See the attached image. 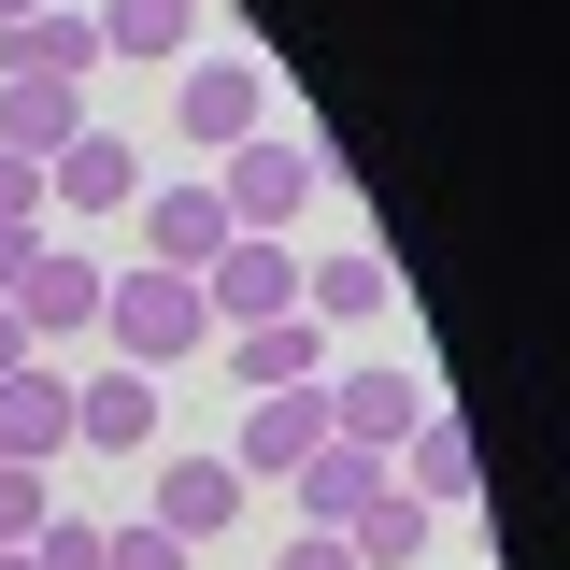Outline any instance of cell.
Listing matches in <instances>:
<instances>
[{"label":"cell","instance_id":"cell-1","mask_svg":"<svg viewBox=\"0 0 570 570\" xmlns=\"http://www.w3.org/2000/svg\"><path fill=\"white\" fill-rule=\"evenodd\" d=\"M100 343L129 356V371H186V356L214 343V314H200L186 272H115V285H100Z\"/></svg>","mask_w":570,"mask_h":570},{"label":"cell","instance_id":"cell-2","mask_svg":"<svg viewBox=\"0 0 570 570\" xmlns=\"http://www.w3.org/2000/svg\"><path fill=\"white\" fill-rule=\"evenodd\" d=\"M314 186H328V157H314V142H285V129L228 142V171H214L228 228H257V243H285V214H314Z\"/></svg>","mask_w":570,"mask_h":570},{"label":"cell","instance_id":"cell-3","mask_svg":"<svg viewBox=\"0 0 570 570\" xmlns=\"http://www.w3.org/2000/svg\"><path fill=\"white\" fill-rule=\"evenodd\" d=\"M129 214H142V272H186V285H200L214 257H228V200H214L200 171H171V186H142Z\"/></svg>","mask_w":570,"mask_h":570},{"label":"cell","instance_id":"cell-4","mask_svg":"<svg viewBox=\"0 0 570 570\" xmlns=\"http://www.w3.org/2000/svg\"><path fill=\"white\" fill-rule=\"evenodd\" d=\"M100 257H71V243H43V257H29V285H14V299H0V314H14V328H29V356H58V343H86V328H100Z\"/></svg>","mask_w":570,"mask_h":570},{"label":"cell","instance_id":"cell-5","mask_svg":"<svg viewBox=\"0 0 570 570\" xmlns=\"http://www.w3.org/2000/svg\"><path fill=\"white\" fill-rule=\"evenodd\" d=\"M200 314H214V328H272V314H299V257L257 243V228H228V257L200 272Z\"/></svg>","mask_w":570,"mask_h":570},{"label":"cell","instance_id":"cell-6","mask_svg":"<svg viewBox=\"0 0 570 570\" xmlns=\"http://www.w3.org/2000/svg\"><path fill=\"white\" fill-rule=\"evenodd\" d=\"M314 442H328V385H272V400H243V442H228V471H243V485H285Z\"/></svg>","mask_w":570,"mask_h":570},{"label":"cell","instance_id":"cell-7","mask_svg":"<svg viewBox=\"0 0 570 570\" xmlns=\"http://www.w3.org/2000/svg\"><path fill=\"white\" fill-rule=\"evenodd\" d=\"M385 485L414 499V513H471V485H485V456H471V428H456L442 400H428V428L400 442V456H385Z\"/></svg>","mask_w":570,"mask_h":570},{"label":"cell","instance_id":"cell-8","mask_svg":"<svg viewBox=\"0 0 570 570\" xmlns=\"http://www.w3.org/2000/svg\"><path fill=\"white\" fill-rule=\"evenodd\" d=\"M58 442H71V371L58 356L0 371V456H14V471H58Z\"/></svg>","mask_w":570,"mask_h":570},{"label":"cell","instance_id":"cell-9","mask_svg":"<svg viewBox=\"0 0 570 570\" xmlns=\"http://www.w3.org/2000/svg\"><path fill=\"white\" fill-rule=\"evenodd\" d=\"M385 499V456H356V442H314L299 471H285V528H356Z\"/></svg>","mask_w":570,"mask_h":570},{"label":"cell","instance_id":"cell-10","mask_svg":"<svg viewBox=\"0 0 570 570\" xmlns=\"http://www.w3.org/2000/svg\"><path fill=\"white\" fill-rule=\"evenodd\" d=\"M171 129L228 157V142H257V129H272V100H257V71H243V58H200L186 86H171Z\"/></svg>","mask_w":570,"mask_h":570},{"label":"cell","instance_id":"cell-11","mask_svg":"<svg viewBox=\"0 0 570 570\" xmlns=\"http://www.w3.org/2000/svg\"><path fill=\"white\" fill-rule=\"evenodd\" d=\"M428 428V385H400V371H343L328 385V442H356V456H400Z\"/></svg>","mask_w":570,"mask_h":570},{"label":"cell","instance_id":"cell-12","mask_svg":"<svg viewBox=\"0 0 570 570\" xmlns=\"http://www.w3.org/2000/svg\"><path fill=\"white\" fill-rule=\"evenodd\" d=\"M58 142H86V86H43V71H0V157L58 171Z\"/></svg>","mask_w":570,"mask_h":570},{"label":"cell","instance_id":"cell-13","mask_svg":"<svg viewBox=\"0 0 570 570\" xmlns=\"http://www.w3.org/2000/svg\"><path fill=\"white\" fill-rule=\"evenodd\" d=\"M71 442L142 456V442H157V371H129V356H115V371H86V385H71Z\"/></svg>","mask_w":570,"mask_h":570},{"label":"cell","instance_id":"cell-14","mask_svg":"<svg viewBox=\"0 0 570 570\" xmlns=\"http://www.w3.org/2000/svg\"><path fill=\"white\" fill-rule=\"evenodd\" d=\"M243 471H228V456H171V471H157V528H171V542H186V557H200L214 528H243Z\"/></svg>","mask_w":570,"mask_h":570},{"label":"cell","instance_id":"cell-15","mask_svg":"<svg viewBox=\"0 0 570 570\" xmlns=\"http://www.w3.org/2000/svg\"><path fill=\"white\" fill-rule=\"evenodd\" d=\"M228 371H243V400H272V385H328V328H314V314L228 328Z\"/></svg>","mask_w":570,"mask_h":570},{"label":"cell","instance_id":"cell-16","mask_svg":"<svg viewBox=\"0 0 570 570\" xmlns=\"http://www.w3.org/2000/svg\"><path fill=\"white\" fill-rule=\"evenodd\" d=\"M385 299H400L385 243H343V257H314V272H299V314H314V328H356V314H385Z\"/></svg>","mask_w":570,"mask_h":570},{"label":"cell","instance_id":"cell-17","mask_svg":"<svg viewBox=\"0 0 570 570\" xmlns=\"http://www.w3.org/2000/svg\"><path fill=\"white\" fill-rule=\"evenodd\" d=\"M43 200H71V214H129V200H142V157H129L115 129H86V142H58Z\"/></svg>","mask_w":570,"mask_h":570},{"label":"cell","instance_id":"cell-18","mask_svg":"<svg viewBox=\"0 0 570 570\" xmlns=\"http://www.w3.org/2000/svg\"><path fill=\"white\" fill-rule=\"evenodd\" d=\"M0 71H43V86H86L100 71V14H29V29H0Z\"/></svg>","mask_w":570,"mask_h":570},{"label":"cell","instance_id":"cell-19","mask_svg":"<svg viewBox=\"0 0 570 570\" xmlns=\"http://www.w3.org/2000/svg\"><path fill=\"white\" fill-rule=\"evenodd\" d=\"M200 43V0H100V58H186Z\"/></svg>","mask_w":570,"mask_h":570},{"label":"cell","instance_id":"cell-20","mask_svg":"<svg viewBox=\"0 0 570 570\" xmlns=\"http://www.w3.org/2000/svg\"><path fill=\"white\" fill-rule=\"evenodd\" d=\"M428 528H442V513H414V499L385 485V499L343 528V557H356V570H414V557H428Z\"/></svg>","mask_w":570,"mask_h":570},{"label":"cell","instance_id":"cell-21","mask_svg":"<svg viewBox=\"0 0 570 570\" xmlns=\"http://www.w3.org/2000/svg\"><path fill=\"white\" fill-rule=\"evenodd\" d=\"M29 570H100V513H43L29 528Z\"/></svg>","mask_w":570,"mask_h":570},{"label":"cell","instance_id":"cell-22","mask_svg":"<svg viewBox=\"0 0 570 570\" xmlns=\"http://www.w3.org/2000/svg\"><path fill=\"white\" fill-rule=\"evenodd\" d=\"M100 570H186V542L157 513H129V528H100Z\"/></svg>","mask_w":570,"mask_h":570},{"label":"cell","instance_id":"cell-23","mask_svg":"<svg viewBox=\"0 0 570 570\" xmlns=\"http://www.w3.org/2000/svg\"><path fill=\"white\" fill-rule=\"evenodd\" d=\"M29 528H43V471L0 456V557H29Z\"/></svg>","mask_w":570,"mask_h":570},{"label":"cell","instance_id":"cell-24","mask_svg":"<svg viewBox=\"0 0 570 570\" xmlns=\"http://www.w3.org/2000/svg\"><path fill=\"white\" fill-rule=\"evenodd\" d=\"M43 214H58V200H43V171H29V157H0V228H43Z\"/></svg>","mask_w":570,"mask_h":570},{"label":"cell","instance_id":"cell-25","mask_svg":"<svg viewBox=\"0 0 570 570\" xmlns=\"http://www.w3.org/2000/svg\"><path fill=\"white\" fill-rule=\"evenodd\" d=\"M285 570H356V557H343V528H285Z\"/></svg>","mask_w":570,"mask_h":570},{"label":"cell","instance_id":"cell-26","mask_svg":"<svg viewBox=\"0 0 570 570\" xmlns=\"http://www.w3.org/2000/svg\"><path fill=\"white\" fill-rule=\"evenodd\" d=\"M29 257H43V228H0V299L29 285Z\"/></svg>","mask_w":570,"mask_h":570},{"label":"cell","instance_id":"cell-27","mask_svg":"<svg viewBox=\"0 0 570 570\" xmlns=\"http://www.w3.org/2000/svg\"><path fill=\"white\" fill-rule=\"evenodd\" d=\"M0 371H29V328H14V314H0Z\"/></svg>","mask_w":570,"mask_h":570},{"label":"cell","instance_id":"cell-28","mask_svg":"<svg viewBox=\"0 0 570 570\" xmlns=\"http://www.w3.org/2000/svg\"><path fill=\"white\" fill-rule=\"evenodd\" d=\"M29 14H43V0H0V29H29Z\"/></svg>","mask_w":570,"mask_h":570},{"label":"cell","instance_id":"cell-29","mask_svg":"<svg viewBox=\"0 0 570 570\" xmlns=\"http://www.w3.org/2000/svg\"><path fill=\"white\" fill-rule=\"evenodd\" d=\"M0 570H29V557H0Z\"/></svg>","mask_w":570,"mask_h":570}]
</instances>
